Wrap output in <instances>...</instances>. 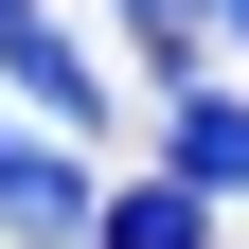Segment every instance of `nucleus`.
<instances>
[{
	"mask_svg": "<svg viewBox=\"0 0 249 249\" xmlns=\"http://www.w3.org/2000/svg\"><path fill=\"white\" fill-rule=\"evenodd\" d=\"M178 196H249V89H196L178 107Z\"/></svg>",
	"mask_w": 249,
	"mask_h": 249,
	"instance_id": "nucleus-3",
	"label": "nucleus"
},
{
	"mask_svg": "<svg viewBox=\"0 0 249 249\" xmlns=\"http://www.w3.org/2000/svg\"><path fill=\"white\" fill-rule=\"evenodd\" d=\"M213 18H231V53H249V0H213Z\"/></svg>",
	"mask_w": 249,
	"mask_h": 249,
	"instance_id": "nucleus-5",
	"label": "nucleus"
},
{
	"mask_svg": "<svg viewBox=\"0 0 249 249\" xmlns=\"http://www.w3.org/2000/svg\"><path fill=\"white\" fill-rule=\"evenodd\" d=\"M0 71L36 89V107H53V124H107V89H89V53H71V36H53L36 0H0Z\"/></svg>",
	"mask_w": 249,
	"mask_h": 249,
	"instance_id": "nucleus-1",
	"label": "nucleus"
},
{
	"mask_svg": "<svg viewBox=\"0 0 249 249\" xmlns=\"http://www.w3.org/2000/svg\"><path fill=\"white\" fill-rule=\"evenodd\" d=\"M124 18H178V0H124Z\"/></svg>",
	"mask_w": 249,
	"mask_h": 249,
	"instance_id": "nucleus-6",
	"label": "nucleus"
},
{
	"mask_svg": "<svg viewBox=\"0 0 249 249\" xmlns=\"http://www.w3.org/2000/svg\"><path fill=\"white\" fill-rule=\"evenodd\" d=\"M89 249H213V196H178V178H124V196L89 213Z\"/></svg>",
	"mask_w": 249,
	"mask_h": 249,
	"instance_id": "nucleus-4",
	"label": "nucleus"
},
{
	"mask_svg": "<svg viewBox=\"0 0 249 249\" xmlns=\"http://www.w3.org/2000/svg\"><path fill=\"white\" fill-rule=\"evenodd\" d=\"M89 213H107V196H89V160H53V142H0V231H53V249H71Z\"/></svg>",
	"mask_w": 249,
	"mask_h": 249,
	"instance_id": "nucleus-2",
	"label": "nucleus"
}]
</instances>
